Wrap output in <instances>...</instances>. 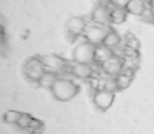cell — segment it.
<instances>
[{
  "label": "cell",
  "mask_w": 154,
  "mask_h": 134,
  "mask_svg": "<svg viewBox=\"0 0 154 134\" xmlns=\"http://www.w3.org/2000/svg\"><path fill=\"white\" fill-rule=\"evenodd\" d=\"M80 87L74 81L64 78H58L51 87V91L54 98L60 102H69L79 92Z\"/></svg>",
  "instance_id": "obj_1"
},
{
  "label": "cell",
  "mask_w": 154,
  "mask_h": 134,
  "mask_svg": "<svg viewBox=\"0 0 154 134\" xmlns=\"http://www.w3.org/2000/svg\"><path fill=\"white\" fill-rule=\"evenodd\" d=\"M96 48L97 46L88 42V41L79 43L74 48L72 52L74 62L90 65L95 61Z\"/></svg>",
  "instance_id": "obj_2"
},
{
  "label": "cell",
  "mask_w": 154,
  "mask_h": 134,
  "mask_svg": "<svg viewBox=\"0 0 154 134\" xmlns=\"http://www.w3.org/2000/svg\"><path fill=\"white\" fill-rule=\"evenodd\" d=\"M47 71L42 60L39 57L30 58L23 66V73L25 77L33 82H39Z\"/></svg>",
  "instance_id": "obj_3"
},
{
  "label": "cell",
  "mask_w": 154,
  "mask_h": 134,
  "mask_svg": "<svg viewBox=\"0 0 154 134\" xmlns=\"http://www.w3.org/2000/svg\"><path fill=\"white\" fill-rule=\"evenodd\" d=\"M110 28H107L106 26H100V25H92V26H88L85 32L84 36L86 40L94 44L95 46L102 45L105 38L110 32Z\"/></svg>",
  "instance_id": "obj_4"
},
{
  "label": "cell",
  "mask_w": 154,
  "mask_h": 134,
  "mask_svg": "<svg viewBox=\"0 0 154 134\" xmlns=\"http://www.w3.org/2000/svg\"><path fill=\"white\" fill-rule=\"evenodd\" d=\"M115 98V92L106 88L96 92L93 97V102L97 108L102 111H106L113 105Z\"/></svg>",
  "instance_id": "obj_5"
},
{
  "label": "cell",
  "mask_w": 154,
  "mask_h": 134,
  "mask_svg": "<svg viewBox=\"0 0 154 134\" xmlns=\"http://www.w3.org/2000/svg\"><path fill=\"white\" fill-rule=\"evenodd\" d=\"M90 19L97 25L108 26L111 23V10L103 5H97L92 11Z\"/></svg>",
  "instance_id": "obj_6"
},
{
  "label": "cell",
  "mask_w": 154,
  "mask_h": 134,
  "mask_svg": "<svg viewBox=\"0 0 154 134\" xmlns=\"http://www.w3.org/2000/svg\"><path fill=\"white\" fill-rule=\"evenodd\" d=\"M87 27L88 23L86 20L81 16H72L68 20L66 23V29L68 32L72 36H79L84 34Z\"/></svg>",
  "instance_id": "obj_7"
},
{
  "label": "cell",
  "mask_w": 154,
  "mask_h": 134,
  "mask_svg": "<svg viewBox=\"0 0 154 134\" xmlns=\"http://www.w3.org/2000/svg\"><path fill=\"white\" fill-rule=\"evenodd\" d=\"M46 69L51 71L60 70L66 66V60L56 54H47L41 58Z\"/></svg>",
  "instance_id": "obj_8"
},
{
  "label": "cell",
  "mask_w": 154,
  "mask_h": 134,
  "mask_svg": "<svg viewBox=\"0 0 154 134\" xmlns=\"http://www.w3.org/2000/svg\"><path fill=\"white\" fill-rule=\"evenodd\" d=\"M71 73L78 78L87 79L92 76L93 69L88 64L74 62V65L71 67Z\"/></svg>",
  "instance_id": "obj_9"
},
{
  "label": "cell",
  "mask_w": 154,
  "mask_h": 134,
  "mask_svg": "<svg viewBox=\"0 0 154 134\" xmlns=\"http://www.w3.org/2000/svg\"><path fill=\"white\" fill-rule=\"evenodd\" d=\"M114 58V51L112 49L106 47L105 45H98L96 48L95 61H99L101 63H106Z\"/></svg>",
  "instance_id": "obj_10"
},
{
  "label": "cell",
  "mask_w": 154,
  "mask_h": 134,
  "mask_svg": "<svg viewBox=\"0 0 154 134\" xmlns=\"http://www.w3.org/2000/svg\"><path fill=\"white\" fill-rule=\"evenodd\" d=\"M145 9L146 5L144 0H130L125 7L128 14L137 16H141Z\"/></svg>",
  "instance_id": "obj_11"
},
{
  "label": "cell",
  "mask_w": 154,
  "mask_h": 134,
  "mask_svg": "<svg viewBox=\"0 0 154 134\" xmlns=\"http://www.w3.org/2000/svg\"><path fill=\"white\" fill-rule=\"evenodd\" d=\"M127 11L125 8L114 7L111 10V23L113 24H122L126 21Z\"/></svg>",
  "instance_id": "obj_12"
},
{
  "label": "cell",
  "mask_w": 154,
  "mask_h": 134,
  "mask_svg": "<svg viewBox=\"0 0 154 134\" xmlns=\"http://www.w3.org/2000/svg\"><path fill=\"white\" fill-rule=\"evenodd\" d=\"M120 42H121V36L117 33V32L111 29L108 34L106 35V37L105 38L103 41V45L114 50L120 44Z\"/></svg>",
  "instance_id": "obj_13"
},
{
  "label": "cell",
  "mask_w": 154,
  "mask_h": 134,
  "mask_svg": "<svg viewBox=\"0 0 154 134\" xmlns=\"http://www.w3.org/2000/svg\"><path fill=\"white\" fill-rule=\"evenodd\" d=\"M59 78L57 77V75L55 74V72L53 71H49L47 70L45 72V74L42 76V78L40 79V81L38 82V84L45 88H51V87L54 85V83L56 82V80Z\"/></svg>",
  "instance_id": "obj_14"
},
{
  "label": "cell",
  "mask_w": 154,
  "mask_h": 134,
  "mask_svg": "<svg viewBox=\"0 0 154 134\" xmlns=\"http://www.w3.org/2000/svg\"><path fill=\"white\" fill-rule=\"evenodd\" d=\"M115 80H116L117 89L122 90V89H125L128 87H130L131 82H132V77L129 74L121 72L120 74H118L116 76Z\"/></svg>",
  "instance_id": "obj_15"
},
{
  "label": "cell",
  "mask_w": 154,
  "mask_h": 134,
  "mask_svg": "<svg viewBox=\"0 0 154 134\" xmlns=\"http://www.w3.org/2000/svg\"><path fill=\"white\" fill-rule=\"evenodd\" d=\"M113 59H111L109 61L104 63V66H105V69L106 70V72L110 73V74H120V70L122 69V66H121V63L119 61H114Z\"/></svg>",
  "instance_id": "obj_16"
},
{
  "label": "cell",
  "mask_w": 154,
  "mask_h": 134,
  "mask_svg": "<svg viewBox=\"0 0 154 134\" xmlns=\"http://www.w3.org/2000/svg\"><path fill=\"white\" fill-rule=\"evenodd\" d=\"M141 17L146 23H154V14L152 7H146V9L142 14Z\"/></svg>",
  "instance_id": "obj_17"
},
{
  "label": "cell",
  "mask_w": 154,
  "mask_h": 134,
  "mask_svg": "<svg viewBox=\"0 0 154 134\" xmlns=\"http://www.w3.org/2000/svg\"><path fill=\"white\" fill-rule=\"evenodd\" d=\"M130 0H109V2L114 5V7H118V8H125L126 7L127 4L129 3Z\"/></svg>",
  "instance_id": "obj_18"
},
{
  "label": "cell",
  "mask_w": 154,
  "mask_h": 134,
  "mask_svg": "<svg viewBox=\"0 0 154 134\" xmlns=\"http://www.w3.org/2000/svg\"><path fill=\"white\" fill-rule=\"evenodd\" d=\"M150 4H151V7L154 8V0H150Z\"/></svg>",
  "instance_id": "obj_19"
},
{
  "label": "cell",
  "mask_w": 154,
  "mask_h": 134,
  "mask_svg": "<svg viewBox=\"0 0 154 134\" xmlns=\"http://www.w3.org/2000/svg\"><path fill=\"white\" fill-rule=\"evenodd\" d=\"M152 12H153V14H154V8L153 7H152Z\"/></svg>",
  "instance_id": "obj_20"
}]
</instances>
